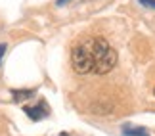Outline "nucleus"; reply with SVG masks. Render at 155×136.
I'll return each instance as SVG.
<instances>
[{"label": "nucleus", "mask_w": 155, "mask_h": 136, "mask_svg": "<svg viewBox=\"0 0 155 136\" xmlns=\"http://www.w3.org/2000/svg\"><path fill=\"white\" fill-rule=\"evenodd\" d=\"M71 65L79 75H105L117 65V52L105 38L90 37L73 48Z\"/></svg>", "instance_id": "nucleus-1"}, {"label": "nucleus", "mask_w": 155, "mask_h": 136, "mask_svg": "<svg viewBox=\"0 0 155 136\" xmlns=\"http://www.w3.org/2000/svg\"><path fill=\"white\" fill-rule=\"evenodd\" d=\"M23 111H25V113L31 117L33 121H42L44 117L50 115V108L46 105L44 100H40L38 105H25V108H23Z\"/></svg>", "instance_id": "nucleus-2"}, {"label": "nucleus", "mask_w": 155, "mask_h": 136, "mask_svg": "<svg viewBox=\"0 0 155 136\" xmlns=\"http://www.w3.org/2000/svg\"><path fill=\"white\" fill-rule=\"evenodd\" d=\"M123 136H150V132L142 127H124Z\"/></svg>", "instance_id": "nucleus-3"}, {"label": "nucleus", "mask_w": 155, "mask_h": 136, "mask_svg": "<svg viewBox=\"0 0 155 136\" xmlns=\"http://www.w3.org/2000/svg\"><path fill=\"white\" fill-rule=\"evenodd\" d=\"M12 96H14L15 102H21V100H29L35 96V90H12Z\"/></svg>", "instance_id": "nucleus-4"}, {"label": "nucleus", "mask_w": 155, "mask_h": 136, "mask_svg": "<svg viewBox=\"0 0 155 136\" xmlns=\"http://www.w3.org/2000/svg\"><path fill=\"white\" fill-rule=\"evenodd\" d=\"M138 2L144 6V8H150V10H155V0H138Z\"/></svg>", "instance_id": "nucleus-5"}, {"label": "nucleus", "mask_w": 155, "mask_h": 136, "mask_svg": "<svg viewBox=\"0 0 155 136\" xmlns=\"http://www.w3.org/2000/svg\"><path fill=\"white\" fill-rule=\"evenodd\" d=\"M6 54V44H0V61H2V56Z\"/></svg>", "instance_id": "nucleus-6"}, {"label": "nucleus", "mask_w": 155, "mask_h": 136, "mask_svg": "<svg viewBox=\"0 0 155 136\" xmlns=\"http://www.w3.org/2000/svg\"><path fill=\"white\" fill-rule=\"evenodd\" d=\"M67 2H71V0H58L56 4H58V6H65V4H67Z\"/></svg>", "instance_id": "nucleus-7"}, {"label": "nucleus", "mask_w": 155, "mask_h": 136, "mask_svg": "<svg viewBox=\"0 0 155 136\" xmlns=\"http://www.w3.org/2000/svg\"><path fill=\"white\" fill-rule=\"evenodd\" d=\"M153 94H155V90H153Z\"/></svg>", "instance_id": "nucleus-8"}]
</instances>
